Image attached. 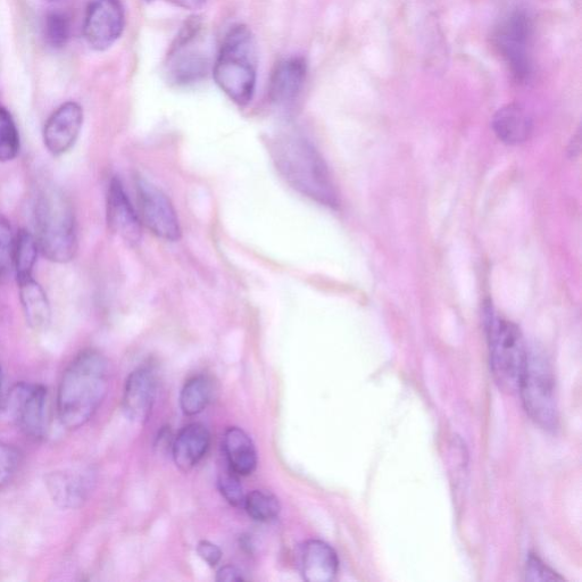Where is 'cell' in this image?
I'll return each instance as SVG.
<instances>
[{
  "label": "cell",
  "mask_w": 582,
  "mask_h": 582,
  "mask_svg": "<svg viewBox=\"0 0 582 582\" xmlns=\"http://www.w3.org/2000/svg\"><path fill=\"white\" fill-rule=\"evenodd\" d=\"M110 386V367L105 356L87 349L63 373L57 393V414L62 426L77 430L85 426L104 402Z\"/></svg>",
  "instance_id": "6da1fadb"
},
{
  "label": "cell",
  "mask_w": 582,
  "mask_h": 582,
  "mask_svg": "<svg viewBox=\"0 0 582 582\" xmlns=\"http://www.w3.org/2000/svg\"><path fill=\"white\" fill-rule=\"evenodd\" d=\"M271 154L291 188L321 205L338 206V193L329 168L309 140L295 135L279 137L272 143Z\"/></svg>",
  "instance_id": "7a4b0ae2"
},
{
  "label": "cell",
  "mask_w": 582,
  "mask_h": 582,
  "mask_svg": "<svg viewBox=\"0 0 582 582\" xmlns=\"http://www.w3.org/2000/svg\"><path fill=\"white\" fill-rule=\"evenodd\" d=\"M216 85L232 102H252L257 81V48L253 32L244 24L232 27L223 39L213 65Z\"/></svg>",
  "instance_id": "3957f363"
},
{
  "label": "cell",
  "mask_w": 582,
  "mask_h": 582,
  "mask_svg": "<svg viewBox=\"0 0 582 582\" xmlns=\"http://www.w3.org/2000/svg\"><path fill=\"white\" fill-rule=\"evenodd\" d=\"M35 218L39 251L48 261L71 262L78 252V231L69 199L58 189L44 190L37 199Z\"/></svg>",
  "instance_id": "277c9868"
},
{
  "label": "cell",
  "mask_w": 582,
  "mask_h": 582,
  "mask_svg": "<svg viewBox=\"0 0 582 582\" xmlns=\"http://www.w3.org/2000/svg\"><path fill=\"white\" fill-rule=\"evenodd\" d=\"M490 369L498 387L518 392L528 348L517 324L489 314L487 320Z\"/></svg>",
  "instance_id": "5b68a950"
},
{
  "label": "cell",
  "mask_w": 582,
  "mask_h": 582,
  "mask_svg": "<svg viewBox=\"0 0 582 582\" xmlns=\"http://www.w3.org/2000/svg\"><path fill=\"white\" fill-rule=\"evenodd\" d=\"M523 407L539 427L554 430L559 422L554 371L547 357L537 351H528L518 389Z\"/></svg>",
  "instance_id": "8992f818"
},
{
  "label": "cell",
  "mask_w": 582,
  "mask_h": 582,
  "mask_svg": "<svg viewBox=\"0 0 582 582\" xmlns=\"http://www.w3.org/2000/svg\"><path fill=\"white\" fill-rule=\"evenodd\" d=\"M48 392L43 385L21 382L8 394L7 412L24 436L41 442L48 432Z\"/></svg>",
  "instance_id": "52a82bcc"
},
{
  "label": "cell",
  "mask_w": 582,
  "mask_h": 582,
  "mask_svg": "<svg viewBox=\"0 0 582 582\" xmlns=\"http://www.w3.org/2000/svg\"><path fill=\"white\" fill-rule=\"evenodd\" d=\"M531 37V20L522 11H515L507 16L495 32L498 52L518 82H526L531 76Z\"/></svg>",
  "instance_id": "ba28073f"
},
{
  "label": "cell",
  "mask_w": 582,
  "mask_h": 582,
  "mask_svg": "<svg viewBox=\"0 0 582 582\" xmlns=\"http://www.w3.org/2000/svg\"><path fill=\"white\" fill-rule=\"evenodd\" d=\"M139 218L156 237L177 241L181 237L180 221L170 198L145 178L136 182Z\"/></svg>",
  "instance_id": "9c48e42d"
},
{
  "label": "cell",
  "mask_w": 582,
  "mask_h": 582,
  "mask_svg": "<svg viewBox=\"0 0 582 582\" xmlns=\"http://www.w3.org/2000/svg\"><path fill=\"white\" fill-rule=\"evenodd\" d=\"M126 24L121 0H91L88 5L83 36L90 48L104 52L118 41Z\"/></svg>",
  "instance_id": "30bf717a"
},
{
  "label": "cell",
  "mask_w": 582,
  "mask_h": 582,
  "mask_svg": "<svg viewBox=\"0 0 582 582\" xmlns=\"http://www.w3.org/2000/svg\"><path fill=\"white\" fill-rule=\"evenodd\" d=\"M201 23L191 20L181 30L169 55V78L177 85H190L203 79L210 69L209 58L193 43L201 31Z\"/></svg>",
  "instance_id": "8fae6325"
},
{
  "label": "cell",
  "mask_w": 582,
  "mask_h": 582,
  "mask_svg": "<svg viewBox=\"0 0 582 582\" xmlns=\"http://www.w3.org/2000/svg\"><path fill=\"white\" fill-rule=\"evenodd\" d=\"M95 482V473L90 469L56 470L45 477L49 496L63 510L80 509L93 493Z\"/></svg>",
  "instance_id": "7c38bea8"
},
{
  "label": "cell",
  "mask_w": 582,
  "mask_h": 582,
  "mask_svg": "<svg viewBox=\"0 0 582 582\" xmlns=\"http://www.w3.org/2000/svg\"><path fill=\"white\" fill-rule=\"evenodd\" d=\"M108 228L113 234L130 246L140 243L143 237V223L130 202L126 189L118 178H113L108 186L106 201Z\"/></svg>",
  "instance_id": "4fadbf2b"
},
{
  "label": "cell",
  "mask_w": 582,
  "mask_h": 582,
  "mask_svg": "<svg viewBox=\"0 0 582 582\" xmlns=\"http://www.w3.org/2000/svg\"><path fill=\"white\" fill-rule=\"evenodd\" d=\"M83 124V110L76 102H68L49 116L44 129L47 151L62 156L76 145Z\"/></svg>",
  "instance_id": "5bb4252c"
},
{
  "label": "cell",
  "mask_w": 582,
  "mask_h": 582,
  "mask_svg": "<svg viewBox=\"0 0 582 582\" xmlns=\"http://www.w3.org/2000/svg\"><path fill=\"white\" fill-rule=\"evenodd\" d=\"M157 394V379L152 368L140 367L130 373L123 390L122 409L136 423L151 418Z\"/></svg>",
  "instance_id": "9a60e30c"
},
{
  "label": "cell",
  "mask_w": 582,
  "mask_h": 582,
  "mask_svg": "<svg viewBox=\"0 0 582 582\" xmlns=\"http://www.w3.org/2000/svg\"><path fill=\"white\" fill-rule=\"evenodd\" d=\"M307 76V63L302 56H291L279 62L274 68L269 96L273 103L287 105L301 94Z\"/></svg>",
  "instance_id": "2e32d148"
},
{
  "label": "cell",
  "mask_w": 582,
  "mask_h": 582,
  "mask_svg": "<svg viewBox=\"0 0 582 582\" xmlns=\"http://www.w3.org/2000/svg\"><path fill=\"white\" fill-rule=\"evenodd\" d=\"M211 434L203 423H190L179 432L172 444V456L182 472L193 470L209 451Z\"/></svg>",
  "instance_id": "e0dca14e"
},
{
  "label": "cell",
  "mask_w": 582,
  "mask_h": 582,
  "mask_svg": "<svg viewBox=\"0 0 582 582\" xmlns=\"http://www.w3.org/2000/svg\"><path fill=\"white\" fill-rule=\"evenodd\" d=\"M339 570L338 555L329 544L319 539L306 542L301 552V572L309 582H330Z\"/></svg>",
  "instance_id": "ac0fdd59"
},
{
  "label": "cell",
  "mask_w": 582,
  "mask_h": 582,
  "mask_svg": "<svg viewBox=\"0 0 582 582\" xmlns=\"http://www.w3.org/2000/svg\"><path fill=\"white\" fill-rule=\"evenodd\" d=\"M223 453L228 468L239 477L252 475L257 467V452L253 440L243 429L234 427L226 431L223 437Z\"/></svg>",
  "instance_id": "d6986e66"
},
{
  "label": "cell",
  "mask_w": 582,
  "mask_h": 582,
  "mask_svg": "<svg viewBox=\"0 0 582 582\" xmlns=\"http://www.w3.org/2000/svg\"><path fill=\"white\" fill-rule=\"evenodd\" d=\"M493 129L503 143L519 145L529 138L532 121L525 108L510 104L497 111L493 119Z\"/></svg>",
  "instance_id": "ffe728a7"
},
{
  "label": "cell",
  "mask_w": 582,
  "mask_h": 582,
  "mask_svg": "<svg viewBox=\"0 0 582 582\" xmlns=\"http://www.w3.org/2000/svg\"><path fill=\"white\" fill-rule=\"evenodd\" d=\"M18 284L24 317L29 327L36 331L45 330L52 319L51 304L45 290L33 277L19 281Z\"/></svg>",
  "instance_id": "44dd1931"
},
{
  "label": "cell",
  "mask_w": 582,
  "mask_h": 582,
  "mask_svg": "<svg viewBox=\"0 0 582 582\" xmlns=\"http://www.w3.org/2000/svg\"><path fill=\"white\" fill-rule=\"evenodd\" d=\"M38 252L39 246L36 237L30 231L21 229L15 237L13 253V268L18 282L33 277Z\"/></svg>",
  "instance_id": "7402d4cb"
},
{
  "label": "cell",
  "mask_w": 582,
  "mask_h": 582,
  "mask_svg": "<svg viewBox=\"0 0 582 582\" xmlns=\"http://www.w3.org/2000/svg\"><path fill=\"white\" fill-rule=\"evenodd\" d=\"M212 381L205 376H197L189 379L180 393V406L182 412L188 417H194L202 413L212 401Z\"/></svg>",
  "instance_id": "603a6c76"
},
{
  "label": "cell",
  "mask_w": 582,
  "mask_h": 582,
  "mask_svg": "<svg viewBox=\"0 0 582 582\" xmlns=\"http://www.w3.org/2000/svg\"><path fill=\"white\" fill-rule=\"evenodd\" d=\"M245 510L257 522H270L279 517L281 505L278 497L268 490H253L245 496Z\"/></svg>",
  "instance_id": "cb8c5ba5"
},
{
  "label": "cell",
  "mask_w": 582,
  "mask_h": 582,
  "mask_svg": "<svg viewBox=\"0 0 582 582\" xmlns=\"http://www.w3.org/2000/svg\"><path fill=\"white\" fill-rule=\"evenodd\" d=\"M20 153V135L12 114L0 106V162L16 159Z\"/></svg>",
  "instance_id": "d4e9b609"
},
{
  "label": "cell",
  "mask_w": 582,
  "mask_h": 582,
  "mask_svg": "<svg viewBox=\"0 0 582 582\" xmlns=\"http://www.w3.org/2000/svg\"><path fill=\"white\" fill-rule=\"evenodd\" d=\"M70 16L62 11L48 13L45 21L46 43L54 49H61L71 38Z\"/></svg>",
  "instance_id": "484cf974"
},
{
  "label": "cell",
  "mask_w": 582,
  "mask_h": 582,
  "mask_svg": "<svg viewBox=\"0 0 582 582\" xmlns=\"http://www.w3.org/2000/svg\"><path fill=\"white\" fill-rule=\"evenodd\" d=\"M14 244L11 223L0 213V279L6 278L13 269Z\"/></svg>",
  "instance_id": "4316f807"
},
{
  "label": "cell",
  "mask_w": 582,
  "mask_h": 582,
  "mask_svg": "<svg viewBox=\"0 0 582 582\" xmlns=\"http://www.w3.org/2000/svg\"><path fill=\"white\" fill-rule=\"evenodd\" d=\"M21 464V453L13 445L0 442V490L16 475Z\"/></svg>",
  "instance_id": "83f0119b"
},
{
  "label": "cell",
  "mask_w": 582,
  "mask_h": 582,
  "mask_svg": "<svg viewBox=\"0 0 582 582\" xmlns=\"http://www.w3.org/2000/svg\"><path fill=\"white\" fill-rule=\"evenodd\" d=\"M218 486L221 495L226 498L230 505L237 507L244 504V489L236 472L229 468L221 472Z\"/></svg>",
  "instance_id": "f1b7e54d"
},
{
  "label": "cell",
  "mask_w": 582,
  "mask_h": 582,
  "mask_svg": "<svg viewBox=\"0 0 582 582\" xmlns=\"http://www.w3.org/2000/svg\"><path fill=\"white\" fill-rule=\"evenodd\" d=\"M526 580L528 581H562L563 578L555 571L548 568L537 556L530 555L526 567Z\"/></svg>",
  "instance_id": "f546056e"
},
{
  "label": "cell",
  "mask_w": 582,
  "mask_h": 582,
  "mask_svg": "<svg viewBox=\"0 0 582 582\" xmlns=\"http://www.w3.org/2000/svg\"><path fill=\"white\" fill-rule=\"evenodd\" d=\"M197 554L212 568L216 567L222 559L220 547L209 542V540H202V542L198 543Z\"/></svg>",
  "instance_id": "4dcf8cb0"
},
{
  "label": "cell",
  "mask_w": 582,
  "mask_h": 582,
  "mask_svg": "<svg viewBox=\"0 0 582 582\" xmlns=\"http://www.w3.org/2000/svg\"><path fill=\"white\" fill-rule=\"evenodd\" d=\"M243 571L239 570L234 565H226L222 567L218 573H216V581L220 582H232V581H245Z\"/></svg>",
  "instance_id": "1f68e13d"
},
{
  "label": "cell",
  "mask_w": 582,
  "mask_h": 582,
  "mask_svg": "<svg viewBox=\"0 0 582 582\" xmlns=\"http://www.w3.org/2000/svg\"><path fill=\"white\" fill-rule=\"evenodd\" d=\"M163 2L184 8V10L198 11L205 6L207 0H163Z\"/></svg>",
  "instance_id": "d6a6232c"
},
{
  "label": "cell",
  "mask_w": 582,
  "mask_h": 582,
  "mask_svg": "<svg viewBox=\"0 0 582 582\" xmlns=\"http://www.w3.org/2000/svg\"><path fill=\"white\" fill-rule=\"evenodd\" d=\"M2 389H3V371L0 368V398H2Z\"/></svg>",
  "instance_id": "836d02e7"
}]
</instances>
